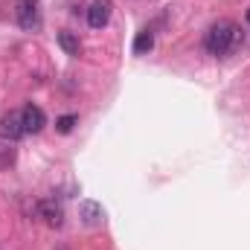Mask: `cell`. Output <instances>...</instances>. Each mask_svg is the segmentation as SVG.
Returning <instances> with one entry per match:
<instances>
[{"instance_id":"obj_7","label":"cell","mask_w":250,"mask_h":250,"mask_svg":"<svg viewBox=\"0 0 250 250\" xmlns=\"http://www.w3.org/2000/svg\"><path fill=\"white\" fill-rule=\"evenodd\" d=\"M79 218L87 224V227H99L105 221V209L99 201H82L79 204Z\"/></svg>"},{"instance_id":"obj_5","label":"cell","mask_w":250,"mask_h":250,"mask_svg":"<svg viewBox=\"0 0 250 250\" xmlns=\"http://www.w3.org/2000/svg\"><path fill=\"white\" fill-rule=\"evenodd\" d=\"M38 215H41L50 227H62L64 224V209H62V204H59L56 198H44V201H38Z\"/></svg>"},{"instance_id":"obj_9","label":"cell","mask_w":250,"mask_h":250,"mask_svg":"<svg viewBox=\"0 0 250 250\" xmlns=\"http://www.w3.org/2000/svg\"><path fill=\"white\" fill-rule=\"evenodd\" d=\"M151 47H154V32L151 29L137 32V38H134V56H146Z\"/></svg>"},{"instance_id":"obj_1","label":"cell","mask_w":250,"mask_h":250,"mask_svg":"<svg viewBox=\"0 0 250 250\" xmlns=\"http://www.w3.org/2000/svg\"><path fill=\"white\" fill-rule=\"evenodd\" d=\"M239 44H242V29L233 21H215L204 35V50L209 56H215V59L236 53Z\"/></svg>"},{"instance_id":"obj_2","label":"cell","mask_w":250,"mask_h":250,"mask_svg":"<svg viewBox=\"0 0 250 250\" xmlns=\"http://www.w3.org/2000/svg\"><path fill=\"white\" fill-rule=\"evenodd\" d=\"M15 21L21 29L26 32H35L41 26V9H38V0H18L15 3Z\"/></svg>"},{"instance_id":"obj_4","label":"cell","mask_w":250,"mask_h":250,"mask_svg":"<svg viewBox=\"0 0 250 250\" xmlns=\"http://www.w3.org/2000/svg\"><path fill=\"white\" fill-rule=\"evenodd\" d=\"M23 134H26V128H23L21 111H12V114L0 117V137H3V140H21Z\"/></svg>"},{"instance_id":"obj_6","label":"cell","mask_w":250,"mask_h":250,"mask_svg":"<svg viewBox=\"0 0 250 250\" xmlns=\"http://www.w3.org/2000/svg\"><path fill=\"white\" fill-rule=\"evenodd\" d=\"M21 117H23V128H26V134H38V131H44V125H47V114H44L38 105H32V102L21 111Z\"/></svg>"},{"instance_id":"obj_11","label":"cell","mask_w":250,"mask_h":250,"mask_svg":"<svg viewBox=\"0 0 250 250\" xmlns=\"http://www.w3.org/2000/svg\"><path fill=\"white\" fill-rule=\"evenodd\" d=\"M248 23H250V9H248Z\"/></svg>"},{"instance_id":"obj_3","label":"cell","mask_w":250,"mask_h":250,"mask_svg":"<svg viewBox=\"0 0 250 250\" xmlns=\"http://www.w3.org/2000/svg\"><path fill=\"white\" fill-rule=\"evenodd\" d=\"M111 15H114V0H93L87 6V23H90V29L108 26Z\"/></svg>"},{"instance_id":"obj_8","label":"cell","mask_w":250,"mask_h":250,"mask_svg":"<svg viewBox=\"0 0 250 250\" xmlns=\"http://www.w3.org/2000/svg\"><path fill=\"white\" fill-rule=\"evenodd\" d=\"M59 47H62L67 56H79L82 53V41H79V35H73V32H59Z\"/></svg>"},{"instance_id":"obj_10","label":"cell","mask_w":250,"mask_h":250,"mask_svg":"<svg viewBox=\"0 0 250 250\" xmlns=\"http://www.w3.org/2000/svg\"><path fill=\"white\" fill-rule=\"evenodd\" d=\"M79 123V117H76V114H67V117H59V120H56V131H59V134H70V131H73V125Z\"/></svg>"}]
</instances>
